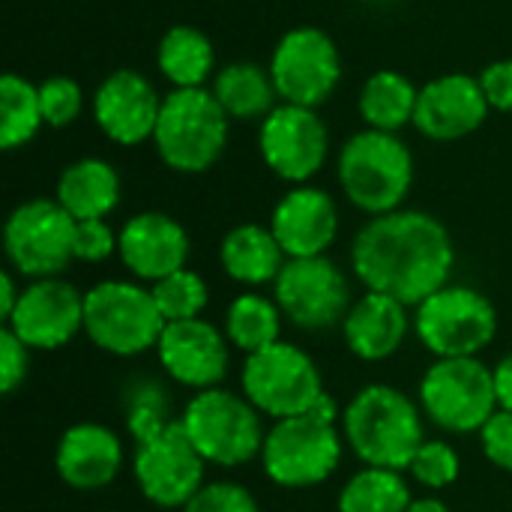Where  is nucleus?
<instances>
[{"mask_svg":"<svg viewBox=\"0 0 512 512\" xmlns=\"http://www.w3.org/2000/svg\"><path fill=\"white\" fill-rule=\"evenodd\" d=\"M351 264L366 291L387 294L408 309L450 285L456 249L450 231L423 210L372 216L351 246Z\"/></svg>","mask_w":512,"mask_h":512,"instance_id":"obj_1","label":"nucleus"},{"mask_svg":"<svg viewBox=\"0 0 512 512\" xmlns=\"http://www.w3.org/2000/svg\"><path fill=\"white\" fill-rule=\"evenodd\" d=\"M129 432L135 438L132 474L159 510H183L204 486L207 462L186 435L180 420H165L162 405L138 399L129 408Z\"/></svg>","mask_w":512,"mask_h":512,"instance_id":"obj_2","label":"nucleus"},{"mask_svg":"<svg viewBox=\"0 0 512 512\" xmlns=\"http://www.w3.org/2000/svg\"><path fill=\"white\" fill-rule=\"evenodd\" d=\"M342 435L366 468L408 471L426 441L420 408L390 384L363 387L342 414Z\"/></svg>","mask_w":512,"mask_h":512,"instance_id":"obj_3","label":"nucleus"},{"mask_svg":"<svg viewBox=\"0 0 512 512\" xmlns=\"http://www.w3.org/2000/svg\"><path fill=\"white\" fill-rule=\"evenodd\" d=\"M339 183L348 201L369 216L402 210L414 183V156L396 132H357L339 153Z\"/></svg>","mask_w":512,"mask_h":512,"instance_id":"obj_4","label":"nucleus"},{"mask_svg":"<svg viewBox=\"0 0 512 512\" xmlns=\"http://www.w3.org/2000/svg\"><path fill=\"white\" fill-rule=\"evenodd\" d=\"M228 114L204 87H174L162 99L153 144L159 159L180 174H201L225 150Z\"/></svg>","mask_w":512,"mask_h":512,"instance_id":"obj_5","label":"nucleus"},{"mask_svg":"<svg viewBox=\"0 0 512 512\" xmlns=\"http://www.w3.org/2000/svg\"><path fill=\"white\" fill-rule=\"evenodd\" d=\"M180 423L207 465L240 468L252 459H261L267 432L261 411L246 396L222 387L201 390L183 408Z\"/></svg>","mask_w":512,"mask_h":512,"instance_id":"obj_6","label":"nucleus"},{"mask_svg":"<svg viewBox=\"0 0 512 512\" xmlns=\"http://www.w3.org/2000/svg\"><path fill=\"white\" fill-rule=\"evenodd\" d=\"M165 318L150 288L138 282L108 279L84 294V333L87 339L114 357H138L156 351Z\"/></svg>","mask_w":512,"mask_h":512,"instance_id":"obj_7","label":"nucleus"},{"mask_svg":"<svg viewBox=\"0 0 512 512\" xmlns=\"http://www.w3.org/2000/svg\"><path fill=\"white\" fill-rule=\"evenodd\" d=\"M420 408L444 432H480L501 408L495 372L480 357L435 360L420 378Z\"/></svg>","mask_w":512,"mask_h":512,"instance_id":"obj_8","label":"nucleus"},{"mask_svg":"<svg viewBox=\"0 0 512 512\" xmlns=\"http://www.w3.org/2000/svg\"><path fill=\"white\" fill-rule=\"evenodd\" d=\"M414 333L438 360L480 357L498 336V309L468 285H444L414 312Z\"/></svg>","mask_w":512,"mask_h":512,"instance_id":"obj_9","label":"nucleus"},{"mask_svg":"<svg viewBox=\"0 0 512 512\" xmlns=\"http://www.w3.org/2000/svg\"><path fill=\"white\" fill-rule=\"evenodd\" d=\"M243 396L273 420L309 414L324 393L318 363L297 345L276 342L249 354L240 372Z\"/></svg>","mask_w":512,"mask_h":512,"instance_id":"obj_10","label":"nucleus"},{"mask_svg":"<svg viewBox=\"0 0 512 512\" xmlns=\"http://www.w3.org/2000/svg\"><path fill=\"white\" fill-rule=\"evenodd\" d=\"M75 219L60 201L33 198L18 204L3 225V249L24 279L60 276L75 261Z\"/></svg>","mask_w":512,"mask_h":512,"instance_id":"obj_11","label":"nucleus"},{"mask_svg":"<svg viewBox=\"0 0 512 512\" xmlns=\"http://www.w3.org/2000/svg\"><path fill=\"white\" fill-rule=\"evenodd\" d=\"M342 462V438L336 426L312 414L276 420L264 438L261 465L270 483L282 489H309L333 477Z\"/></svg>","mask_w":512,"mask_h":512,"instance_id":"obj_12","label":"nucleus"},{"mask_svg":"<svg viewBox=\"0 0 512 512\" xmlns=\"http://www.w3.org/2000/svg\"><path fill=\"white\" fill-rule=\"evenodd\" d=\"M273 297L282 315L309 333L330 330L345 321L351 303V285L345 273L327 258H288L273 282Z\"/></svg>","mask_w":512,"mask_h":512,"instance_id":"obj_13","label":"nucleus"},{"mask_svg":"<svg viewBox=\"0 0 512 512\" xmlns=\"http://www.w3.org/2000/svg\"><path fill=\"white\" fill-rule=\"evenodd\" d=\"M342 75L339 51L333 39L318 27L288 30L270 60V78L276 93L288 105L318 108L336 90Z\"/></svg>","mask_w":512,"mask_h":512,"instance_id":"obj_14","label":"nucleus"},{"mask_svg":"<svg viewBox=\"0 0 512 512\" xmlns=\"http://www.w3.org/2000/svg\"><path fill=\"white\" fill-rule=\"evenodd\" d=\"M258 147L276 177L303 186L324 168L330 153V135L315 108L285 102L264 117Z\"/></svg>","mask_w":512,"mask_h":512,"instance_id":"obj_15","label":"nucleus"},{"mask_svg":"<svg viewBox=\"0 0 512 512\" xmlns=\"http://www.w3.org/2000/svg\"><path fill=\"white\" fill-rule=\"evenodd\" d=\"M6 327L30 351H57L84 330V294L60 276L33 279Z\"/></svg>","mask_w":512,"mask_h":512,"instance_id":"obj_16","label":"nucleus"},{"mask_svg":"<svg viewBox=\"0 0 512 512\" xmlns=\"http://www.w3.org/2000/svg\"><path fill=\"white\" fill-rule=\"evenodd\" d=\"M228 336L204 318L165 324L156 357L171 381L189 390H213L225 381L231 351Z\"/></svg>","mask_w":512,"mask_h":512,"instance_id":"obj_17","label":"nucleus"},{"mask_svg":"<svg viewBox=\"0 0 512 512\" xmlns=\"http://www.w3.org/2000/svg\"><path fill=\"white\" fill-rule=\"evenodd\" d=\"M159 111L162 99L156 96L153 84L135 69L111 72L99 84L93 99V117L99 129L123 147H135L153 138Z\"/></svg>","mask_w":512,"mask_h":512,"instance_id":"obj_18","label":"nucleus"},{"mask_svg":"<svg viewBox=\"0 0 512 512\" xmlns=\"http://www.w3.org/2000/svg\"><path fill=\"white\" fill-rule=\"evenodd\" d=\"M120 261L123 267L141 279L156 285L159 279L186 267L189 258V234L168 213H138L120 228Z\"/></svg>","mask_w":512,"mask_h":512,"instance_id":"obj_19","label":"nucleus"},{"mask_svg":"<svg viewBox=\"0 0 512 512\" xmlns=\"http://www.w3.org/2000/svg\"><path fill=\"white\" fill-rule=\"evenodd\" d=\"M486 114L489 102L480 78L441 75L420 90L414 126L432 141H456L477 132Z\"/></svg>","mask_w":512,"mask_h":512,"instance_id":"obj_20","label":"nucleus"},{"mask_svg":"<svg viewBox=\"0 0 512 512\" xmlns=\"http://www.w3.org/2000/svg\"><path fill=\"white\" fill-rule=\"evenodd\" d=\"M270 231L288 258H318L336 243L339 234L336 201L324 189L303 183L276 204Z\"/></svg>","mask_w":512,"mask_h":512,"instance_id":"obj_21","label":"nucleus"},{"mask_svg":"<svg viewBox=\"0 0 512 512\" xmlns=\"http://www.w3.org/2000/svg\"><path fill=\"white\" fill-rule=\"evenodd\" d=\"M57 477L75 492H99L108 489L123 468V444L117 432L99 423H75L69 426L54 453Z\"/></svg>","mask_w":512,"mask_h":512,"instance_id":"obj_22","label":"nucleus"},{"mask_svg":"<svg viewBox=\"0 0 512 512\" xmlns=\"http://www.w3.org/2000/svg\"><path fill=\"white\" fill-rule=\"evenodd\" d=\"M411 324L414 321L408 318L405 303H399L387 294L366 291L348 309V315L342 321V336L354 357H360L366 363H381V360H390L405 345Z\"/></svg>","mask_w":512,"mask_h":512,"instance_id":"obj_23","label":"nucleus"},{"mask_svg":"<svg viewBox=\"0 0 512 512\" xmlns=\"http://www.w3.org/2000/svg\"><path fill=\"white\" fill-rule=\"evenodd\" d=\"M219 261H222V270L234 282L255 288V285L276 282L288 255L282 252V246L270 228L249 222V225H237L225 234V240L219 246Z\"/></svg>","mask_w":512,"mask_h":512,"instance_id":"obj_24","label":"nucleus"},{"mask_svg":"<svg viewBox=\"0 0 512 512\" xmlns=\"http://www.w3.org/2000/svg\"><path fill=\"white\" fill-rule=\"evenodd\" d=\"M60 207L75 219H105L120 204V177L102 159H81L72 162L57 180Z\"/></svg>","mask_w":512,"mask_h":512,"instance_id":"obj_25","label":"nucleus"},{"mask_svg":"<svg viewBox=\"0 0 512 512\" xmlns=\"http://www.w3.org/2000/svg\"><path fill=\"white\" fill-rule=\"evenodd\" d=\"M213 96L234 120L267 117L276 105V84L258 63H228L213 84Z\"/></svg>","mask_w":512,"mask_h":512,"instance_id":"obj_26","label":"nucleus"},{"mask_svg":"<svg viewBox=\"0 0 512 512\" xmlns=\"http://www.w3.org/2000/svg\"><path fill=\"white\" fill-rule=\"evenodd\" d=\"M417 96H420V90H414V84L405 75H399L393 69H381L363 84L360 114L369 123V129L396 132L405 123H414Z\"/></svg>","mask_w":512,"mask_h":512,"instance_id":"obj_27","label":"nucleus"},{"mask_svg":"<svg viewBox=\"0 0 512 512\" xmlns=\"http://www.w3.org/2000/svg\"><path fill=\"white\" fill-rule=\"evenodd\" d=\"M282 309L276 300H267L264 294H240L237 300H231L228 312H225V336L228 342L249 354H258L276 342H282Z\"/></svg>","mask_w":512,"mask_h":512,"instance_id":"obj_28","label":"nucleus"},{"mask_svg":"<svg viewBox=\"0 0 512 512\" xmlns=\"http://www.w3.org/2000/svg\"><path fill=\"white\" fill-rule=\"evenodd\" d=\"M156 63L174 87H201L213 69V45L195 27H171L162 42Z\"/></svg>","mask_w":512,"mask_h":512,"instance_id":"obj_29","label":"nucleus"},{"mask_svg":"<svg viewBox=\"0 0 512 512\" xmlns=\"http://www.w3.org/2000/svg\"><path fill=\"white\" fill-rule=\"evenodd\" d=\"M414 504L402 471L363 468L339 492V512H408Z\"/></svg>","mask_w":512,"mask_h":512,"instance_id":"obj_30","label":"nucleus"},{"mask_svg":"<svg viewBox=\"0 0 512 512\" xmlns=\"http://www.w3.org/2000/svg\"><path fill=\"white\" fill-rule=\"evenodd\" d=\"M42 123L39 87L15 72H6L0 78V147L15 150L27 144Z\"/></svg>","mask_w":512,"mask_h":512,"instance_id":"obj_31","label":"nucleus"},{"mask_svg":"<svg viewBox=\"0 0 512 512\" xmlns=\"http://www.w3.org/2000/svg\"><path fill=\"white\" fill-rule=\"evenodd\" d=\"M150 291H153V300H156L165 324L201 318V312L207 309V300H210L207 282L189 267L159 279Z\"/></svg>","mask_w":512,"mask_h":512,"instance_id":"obj_32","label":"nucleus"},{"mask_svg":"<svg viewBox=\"0 0 512 512\" xmlns=\"http://www.w3.org/2000/svg\"><path fill=\"white\" fill-rule=\"evenodd\" d=\"M408 474L426 486V489H447L459 480L462 474V459L456 453V447H450L447 441H423V447L417 450Z\"/></svg>","mask_w":512,"mask_h":512,"instance_id":"obj_33","label":"nucleus"},{"mask_svg":"<svg viewBox=\"0 0 512 512\" xmlns=\"http://www.w3.org/2000/svg\"><path fill=\"white\" fill-rule=\"evenodd\" d=\"M39 108H42V120L54 129L69 126L78 114H81V87L78 81L66 78V75H54L48 81L39 84Z\"/></svg>","mask_w":512,"mask_h":512,"instance_id":"obj_34","label":"nucleus"},{"mask_svg":"<svg viewBox=\"0 0 512 512\" xmlns=\"http://www.w3.org/2000/svg\"><path fill=\"white\" fill-rule=\"evenodd\" d=\"M180 512H261L255 495L240 483H204Z\"/></svg>","mask_w":512,"mask_h":512,"instance_id":"obj_35","label":"nucleus"},{"mask_svg":"<svg viewBox=\"0 0 512 512\" xmlns=\"http://www.w3.org/2000/svg\"><path fill=\"white\" fill-rule=\"evenodd\" d=\"M120 246V234L105 219H84L75 225V261L99 264L111 258Z\"/></svg>","mask_w":512,"mask_h":512,"instance_id":"obj_36","label":"nucleus"},{"mask_svg":"<svg viewBox=\"0 0 512 512\" xmlns=\"http://www.w3.org/2000/svg\"><path fill=\"white\" fill-rule=\"evenodd\" d=\"M27 369H30V348L9 327H3L0 330V390H3V396H12L24 384Z\"/></svg>","mask_w":512,"mask_h":512,"instance_id":"obj_37","label":"nucleus"},{"mask_svg":"<svg viewBox=\"0 0 512 512\" xmlns=\"http://www.w3.org/2000/svg\"><path fill=\"white\" fill-rule=\"evenodd\" d=\"M480 447L495 468L512 474V411H495V417L480 429Z\"/></svg>","mask_w":512,"mask_h":512,"instance_id":"obj_38","label":"nucleus"},{"mask_svg":"<svg viewBox=\"0 0 512 512\" xmlns=\"http://www.w3.org/2000/svg\"><path fill=\"white\" fill-rule=\"evenodd\" d=\"M480 84H483L489 108L512 111V60H498L486 66L480 75Z\"/></svg>","mask_w":512,"mask_h":512,"instance_id":"obj_39","label":"nucleus"},{"mask_svg":"<svg viewBox=\"0 0 512 512\" xmlns=\"http://www.w3.org/2000/svg\"><path fill=\"white\" fill-rule=\"evenodd\" d=\"M495 372V393H498V405L504 411H512V351L507 357H501V363L492 369Z\"/></svg>","mask_w":512,"mask_h":512,"instance_id":"obj_40","label":"nucleus"},{"mask_svg":"<svg viewBox=\"0 0 512 512\" xmlns=\"http://www.w3.org/2000/svg\"><path fill=\"white\" fill-rule=\"evenodd\" d=\"M18 300H21V291L15 288L12 273H9V270H3V273H0V318H3V324H6V321H9V315L15 312Z\"/></svg>","mask_w":512,"mask_h":512,"instance_id":"obj_41","label":"nucleus"},{"mask_svg":"<svg viewBox=\"0 0 512 512\" xmlns=\"http://www.w3.org/2000/svg\"><path fill=\"white\" fill-rule=\"evenodd\" d=\"M309 414H312L315 420L327 423V426H336V420H342V414H345V411H339V402L324 390V393H321V399L312 405V411H309Z\"/></svg>","mask_w":512,"mask_h":512,"instance_id":"obj_42","label":"nucleus"},{"mask_svg":"<svg viewBox=\"0 0 512 512\" xmlns=\"http://www.w3.org/2000/svg\"><path fill=\"white\" fill-rule=\"evenodd\" d=\"M408 512H450V507L438 498H420L408 507Z\"/></svg>","mask_w":512,"mask_h":512,"instance_id":"obj_43","label":"nucleus"}]
</instances>
